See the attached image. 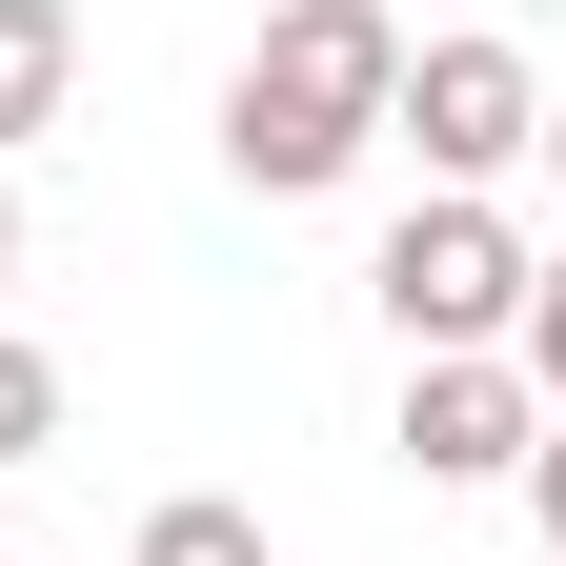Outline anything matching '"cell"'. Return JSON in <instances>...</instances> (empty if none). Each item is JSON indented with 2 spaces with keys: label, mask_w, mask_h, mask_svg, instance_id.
<instances>
[{
  "label": "cell",
  "mask_w": 566,
  "mask_h": 566,
  "mask_svg": "<svg viewBox=\"0 0 566 566\" xmlns=\"http://www.w3.org/2000/svg\"><path fill=\"white\" fill-rule=\"evenodd\" d=\"M385 82H405V21H385V0H283V21L243 41V82H223V163L263 202H324L385 142Z\"/></svg>",
  "instance_id": "cell-1"
},
{
  "label": "cell",
  "mask_w": 566,
  "mask_h": 566,
  "mask_svg": "<svg viewBox=\"0 0 566 566\" xmlns=\"http://www.w3.org/2000/svg\"><path fill=\"white\" fill-rule=\"evenodd\" d=\"M385 324H405V365H446V344H506V324H526V243L485 223L465 182H446V202H405V223H385Z\"/></svg>",
  "instance_id": "cell-2"
},
{
  "label": "cell",
  "mask_w": 566,
  "mask_h": 566,
  "mask_svg": "<svg viewBox=\"0 0 566 566\" xmlns=\"http://www.w3.org/2000/svg\"><path fill=\"white\" fill-rule=\"evenodd\" d=\"M385 142H424V182H485V163L546 142V82H526L506 41H424L405 82H385Z\"/></svg>",
  "instance_id": "cell-3"
},
{
  "label": "cell",
  "mask_w": 566,
  "mask_h": 566,
  "mask_svg": "<svg viewBox=\"0 0 566 566\" xmlns=\"http://www.w3.org/2000/svg\"><path fill=\"white\" fill-rule=\"evenodd\" d=\"M526 365H506V344H446V365H405V465L424 485H506L526 465Z\"/></svg>",
  "instance_id": "cell-4"
},
{
  "label": "cell",
  "mask_w": 566,
  "mask_h": 566,
  "mask_svg": "<svg viewBox=\"0 0 566 566\" xmlns=\"http://www.w3.org/2000/svg\"><path fill=\"white\" fill-rule=\"evenodd\" d=\"M61 102H82V21L61 0H0V142H41Z\"/></svg>",
  "instance_id": "cell-5"
},
{
  "label": "cell",
  "mask_w": 566,
  "mask_h": 566,
  "mask_svg": "<svg viewBox=\"0 0 566 566\" xmlns=\"http://www.w3.org/2000/svg\"><path fill=\"white\" fill-rule=\"evenodd\" d=\"M142 566H263V526L223 506V485H182V506H163V526H142Z\"/></svg>",
  "instance_id": "cell-6"
},
{
  "label": "cell",
  "mask_w": 566,
  "mask_h": 566,
  "mask_svg": "<svg viewBox=\"0 0 566 566\" xmlns=\"http://www.w3.org/2000/svg\"><path fill=\"white\" fill-rule=\"evenodd\" d=\"M41 446H61V365L0 324V465H41Z\"/></svg>",
  "instance_id": "cell-7"
},
{
  "label": "cell",
  "mask_w": 566,
  "mask_h": 566,
  "mask_svg": "<svg viewBox=\"0 0 566 566\" xmlns=\"http://www.w3.org/2000/svg\"><path fill=\"white\" fill-rule=\"evenodd\" d=\"M506 365H526V405H566V263H526V324H506Z\"/></svg>",
  "instance_id": "cell-8"
},
{
  "label": "cell",
  "mask_w": 566,
  "mask_h": 566,
  "mask_svg": "<svg viewBox=\"0 0 566 566\" xmlns=\"http://www.w3.org/2000/svg\"><path fill=\"white\" fill-rule=\"evenodd\" d=\"M526 526H546V546H566V405H546V424H526Z\"/></svg>",
  "instance_id": "cell-9"
},
{
  "label": "cell",
  "mask_w": 566,
  "mask_h": 566,
  "mask_svg": "<svg viewBox=\"0 0 566 566\" xmlns=\"http://www.w3.org/2000/svg\"><path fill=\"white\" fill-rule=\"evenodd\" d=\"M0 283H21V182H0Z\"/></svg>",
  "instance_id": "cell-10"
},
{
  "label": "cell",
  "mask_w": 566,
  "mask_h": 566,
  "mask_svg": "<svg viewBox=\"0 0 566 566\" xmlns=\"http://www.w3.org/2000/svg\"><path fill=\"white\" fill-rule=\"evenodd\" d=\"M546 182H566V102H546Z\"/></svg>",
  "instance_id": "cell-11"
}]
</instances>
